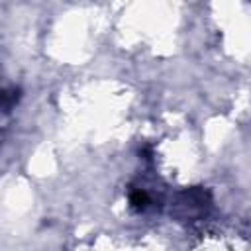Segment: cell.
Listing matches in <instances>:
<instances>
[{
	"instance_id": "cell-1",
	"label": "cell",
	"mask_w": 251,
	"mask_h": 251,
	"mask_svg": "<svg viewBox=\"0 0 251 251\" xmlns=\"http://www.w3.org/2000/svg\"><path fill=\"white\" fill-rule=\"evenodd\" d=\"M129 202H131V206H133V208H137V210H143V208L149 204V196H147L143 190H135V192L131 194Z\"/></svg>"
}]
</instances>
